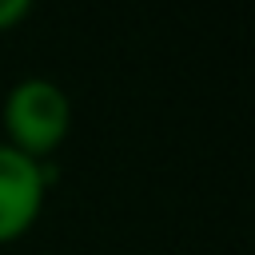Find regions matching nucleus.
<instances>
[{"label":"nucleus","mask_w":255,"mask_h":255,"mask_svg":"<svg viewBox=\"0 0 255 255\" xmlns=\"http://www.w3.org/2000/svg\"><path fill=\"white\" fill-rule=\"evenodd\" d=\"M4 131L8 147L28 159H48L72 131V104L56 80L28 76L4 96Z\"/></svg>","instance_id":"1"},{"label":"nucleus","mask_w":255,"mask_h":255,"mask_svg":"<svg viewBox=\"0 0 255 255\" xmlns=\"http://www.w3.org/2000/svg\"><path fill=\"white\" fill-rule=\"evenodd\" d=\"M56 167L48 159H28L0 143V243H12L36 227Z\"/></svg>","instance_id":"2"},{"label":"nucleus","mask_w":255,"mask_h":255,"mask_svg":"<svg viewBox=\"0 0 255 255\" xmlns=\"http://www.w3.org/2000/svg\"><path fill=\"white\" fill-rule=\"evenodd\" d=\"M28 8H32V0H0V32L16 28L28 16Z\"/></svg>","instance_id":"3"}]
</instances>
